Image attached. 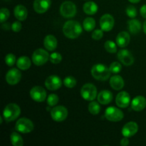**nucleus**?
<instances>
[{"label": "nucleus", "instance_id": "f257e3e1", "mask_svg": "<svg viewBox=\"0 0 146 146\" xmlns=\"http://www.w3.org/2000/svg\"><path fill=\"white\" fill-rule=\"evenodd\" d=\"M83 29L81 24L76 21L70 20L66 21L63 27V32L64 35L68 38L75 39L82 33Z\"/></svg>", "mask_w": 146, "mask_h": 146}, {"label": "nucleus", "instance_id": "f03ea898", "mask_svg": "<svg viewBox=\"0 0 146 146\" xmlns=\"http://www.w3.org/2000/svg\"><path fill=\"white\" fill-rule=\"evenodd\" d=\"M111 71L106 65L98 64L91 68V75L98 81H106L111 76Z\"/></svg>", "mask_w": 146, "mask_h": 146}, {"label": "nucleus", "instance_id": "7ed1b4c3", "mask_svg": "<svg viewBox=\"0 0 146 146\" xmlns=\"http://www.w3.org/2000/svg\"><path fill=\"white\" fill-rule=\"evenodd\" d=\"M21 113L19 106L16 104H9L4 108L3 116L7 122L13 121L17 119Z\"/></svg>", "mask_w": 146, "mask_h": 146}, {"label": "nucleus", "instance_id": "20e7f679", "mask_svg": "<svg viewBox=\"0 0 146 146\" xmlns=\"http://www.w3.org/2000/svg\"><path fill=\"white\" fill-rule=\"evenodd\" d=\"M81 95L86 101H94L97 96L96 87L92 84H86L81 88Z\"/></svg>", "mask_w": 146, "mask_h": 146}, {"label": "nucleus", "instance_id": "39448f33", "mask_svg": "<svg viewBox=\"0 0 146 146\" xmlns=\"http://www.w3.org/2000/svg\"><path fill=\"white\" fill-rule=\"evenodd\" d=\"M60 13L65 18H72L76 14V7L72 1H66L61 5Z\"/></svg>", "mask_w": 146, "mask_h": 146}, {"label": "nucleus", "instance_id": "423d86ee", "mask_svg": "<svg viewBox=\"0 0 146 146\" xmlns=\"http://www.w3.org/2000/svg\"><path fill=\"white\" fill-rule=\"evenodd\" d=\"M34 125L31 120L26 118H21L17 121L15 125V129L22 133H29L34 130Z\"/></svg>", "mask_w": 146, "mask_h": 146}, {"label": "nucleus", "instance_id": "0eeeda50", "mask_svg": "<svg viewBox=\"0 0 146 146\" xmlns=\"http://www.w3.org/2000/svg\"><path fill=\"white\" fill-rule=\"evenodd\" d=\"M49 54L43 48H38L32 55V61L36 66H42L45 64L49 59Z\"/></svg>", "mask_w": 146, "mask_h": 146}, {"label": "nucleus", "instance_id": "6e6552de", "mask_svg": "<svg viewBox=\"0 0 146 146\" xmlns=\"http://www.w3.org/2000/svg\"><path fill=\"white\" fill-rule=\"evenodd\" d=\"M123 113L115 107L111 106L106 108L105 111V117L107 120L113 122H118L123 118Z\"/></svg>", "mask_w": 146, "mask_h": 146}, {"label": "nucleus", "instance_id": "1a4fd4ad", "mask_svg": "<svg viewBox=\"0 0 146 146\" xmlns=\"http://www.w3.org/2000/svg\"><path fill=\"white\" fill-rule=\"evenodd\" d=\"M51 116L54 121L61 122L66 119L68 116V110L62 106L54 107L51 111Z\"/></svg>", "mask_w": 146, "mask_h": 146}, {"label": "nucleus", "instance_id": "9d476101", "mask_svg": "<svg viewBox=\"0 0 146 146\" xmlns=\"http://www.w3.org/2000/svg\"><path fill=\"white\" fill-rule=\"evenodd\" d=\"M30 96L36 102H44L46 98V91L41 86H34L30 91Z\"/></svg>", "mask_w": 146, "mask_h": 146}, {"label": "nucleus", "instance_id": "9b49d317", "mask_svg": "<svg viewBox=\"0 0 146 146\" xmlns=\"http://www.w3.org/2000/svg\"><path fill=\"white\" fill-rule=\"evenodd\" d=\"M45 86L49 91H56L62 86V81L58 76L52 75L46 78L45 81Z\"/></svg>", "mask_w": 146, "mask_h": 146}, {"label": "nucleus", "instance_id": "f8f14e48", "mask_svg": "<svg viewBox=\"0 0 146 146\" xmlns=\"http://www.w3.org/2000/svg\"><path fill=\"white\" fill-rule=\"evenodd\" d=\"M115 21L114 18L109 14H106L100 19V27L104 31H109L113 28Z\"/></svg>", "mask_w": 146, "mask_h": 146}, {"label": "nucleus", "instance_id": "ddd939ff", "mask_svg": "<svg viewBox=\"0 0 146 146\" xmlns=\"http://www.w3.org/2000/svg\"><path fill=\"white\" fill-rule=\"evenodd\" d=\"M21 78V73L17 68H11L6 75V81L9 85H16Z\"/></svg>", "mask_w": 146, "mask_h": 146}, {"label": "nucleus", "instance_id": "4468645a", "mask_svg": "<svg viewBox=\"0 0 146 146\" xmlns=\"http://www.w3.org/2000/svg\"><path fill=\"white\" fill-rule=\"evenodd\" d=\"M115 103L118 107L125 108L129 106L131 104V96L126 91H121L117 95L115 98Z\"/></svg>", "mask_w": 146, "mask_h": 146}, {"label": "nucleus", "instance_id": "2eb2a0df", "mask_svg": "<svg viewBox=\"0 0 146 146\" xmlns=\"http://www.w3.org/2000/svg\"><path fill=\"white\" fill-rule=\"evenodd\" d=\"M118 58L123 65L129 66L134 63V58L132 54L126 49L120 50L118 53Z\"/></svg>", "mask_w": 146, "mask_h": 146}, {"label": "nucleus", "instance_id": "dca6fc26", "mask_svg": "<svg viewBox=\"0 0 146 146\" xmlns=\"http://www.w3.org/2000/svg\"><path fill=\"white\" fill-rule=\"evenodd\" d=\"M51 5V0H34L33 7L36 13L43 14L49 9Z\"/></svg>", "mask_w": 146, "mask_h": 146}, {"label": "nucleus", "instance_id": "f3484780", "mask_svg": "<svg viewBox=\"0 0 146 146\" xmlns=\"http://www.w3.org/2000/svg\"><path fill=\"white\" fill-rule=\"evenodd\" d=\"M138 131V125L135 122L131 121L125 124L122 129V134L124 137L129 138L133 136Z\"/></svg>", "mask_w": 146, "mask_h": 146}, {"label": "nucleus", "instance_id": "a211bd4d", "mask_svg": "<svg viewBox=\"0 0 146 146\" xmlns=\"http://www.w3.org/2000/svg\"><path fill=\"white\" fill-rule=\"evenodd\" d=\"M146 107V98L142 96L134 98L131 102V108L135 111H141Z\"/></svg>", "mask_w": 146, "mask_h": 146}, {"label": "nucleus", "instance_id": "6ab92c4d", "mask_svg": "<svg viewBox=\"0 0 146 146\" xmlns=\"http://www.w3.org/2000/svg\"><path fill=\"white\" fill-rule=\"evenodd\" d=\"M131 41V37L128 33L125 31H121L116 37V44L121 48L127 46Z\"/></svg>", "mask_w": 146, "mask_h": 146}, {"label": "nucleus", "instance_id": "aec40b11", "mask_svg": "<svg viewBox=\"0 0 146 146\" xmlns=\"http://www.w3.org/2000/svg\"><path fill=\"white\" fill-rule=\"evenodd\" d=\"M113 94L108 90H104L101 91L98 95V101L103 105H107L112 101Z\"/></svg>", "mask_w": 146, "mask_h": 146}, {"label": "nucleus", "instance_id": "412c9836", "mask_svg": "<svg viewBox=\"0 0 146 146\" xmlns=\"http://www.w3.org/2000/svg\"><path fill=\"white\" fill-rule=\"evenodd\" d=\"M58 41L56 38L53 35H48L44 38V47L48 51H54L56 48Z\"/></svg>", "mask_w": 146, "mask_h": 146}, {"label": "nucleus", "instance_id": "4be33fe9", "mask_svg": "<svg viewBox=\"0 0 146 146\" xmlns=\"http://www.w3.org/2000/svg\"><path fill=\"white\" fill-rule=\"evenodd\" d=\"M110 85L115 91H120L124 86V81L121 76H113L110 79Z\"/></svg>", "mask_w": 146, "mask_h": 146}, {"label": "nucleus", "instance_id": "5701e85b", "mask_svg": "<svg viewBox=\"0 0 146 146\" xmlns=\"http://www.w3.org/2000/svg\"><path fill=\"white\" fill-rule=\"evenodd\" d=\"M14 14L19 21H24L27 18L28 11L27 8L23 5H17L14 10Z\"/></svg>", "mask_w": 146, "mask_h": 146}, {"label": "nucleus", "instance_id": "b1692460", "mask_svg": "<svg viewBox=\"0 0 146 146\" xmlns=\"http://www.w3.org/2000/svg\"><path fill=\"white\" fill-rule=\"evenodd\" d=\"M128 30L133 34H137L141 31V24L139 20L132 19L128 21Z\"/></svg>", "mask_w": 146, "mask_h": 146}, {"label": "nucleus", "instance_id": "393cba45", "mask_svg": "<svg viewBox=\"0 0 146 146\" xmlns=\"http://www.w3.org/2000/svg\"><path fill=\"white\" fill-rule=\"evenodd\" d=\"M83 9L88 15H94L98 11V5L94 1H88L84 4Z\"/></svg>", "mask_w": 146, "mask_h": 146}, {"label": "nucleus", "instance_id": "a878e982", "mask_svg": "<svg viewBox=\"0 0 146 146\" xmlns=\"http://www.w3.org/2000/svg\"><path fill=\"white\" fill-rule=\"evenodd\" d=\"M31 61L27 56H21L18 58L17 62V67L21 70H27L31 66Z\"/></svg>", "mask_w": 146, "mask_h": 146}, {"label": "nucleus", "instance_id": "bb28decb", "mask_svg": "<svg viewBox=\"0 0 146 146\" xmlns=\"http://www.w3.org/2000/svg\"><path fill=\"white\" fill-rule=\"evenodd\" d=\"M11 143L14 146H22L24 145V140L22 137L17 133L14 132L10 135Z\"/></svg>", "mask_w": 146, "mask_h": 146}, {"label": "nucleus", "instance_id": "cd10ccee", "mask_svg": "<svg viewBox=\"0 0 146 146\" xmlns=\"http://www.w3.org/2000/svg\"><path fill=\"white\" fill-rule=\"evenodd\" d=\"M83 27L84 29L86 31H91L94 30L96 27V21L94 18L91 17H87L84 19L83 23Z\"/></svg>", "mask_w": 146, "mask_h": 146}, {"label": "nucleus", "instance_id": "c85d7f7f", "mask_svg": "<svg viewBox=\"0 0 146 146\" xmlns=\"http://www.w3.org/2000/svg\"><path fill=\"white\" fill-rule=\"evenodd\" d=\"M88 111L93 115H97L101 111V107L98 103L92 101L88 105Z\"/></svg>", "mask_w": 146, "mask_h": 146}, {"label": "nucleus", "instance_id": "c756f323", "mask_svg": "<svg viewBox=\"0 0 146 146\" xmlns=\"http://www.w3.org/2000/svg\"><path fill=\"white\" fill-rule=\"evenodd\" d=\"M104 47L106 51L111 54H114L117 51V46L115 43L112 41H106L104 44Z\"/></svg>", "mask_w": 146, "mask_h": 146}, {"label": "nucleus", "instance_id": "7c9ffc66", "mask_svg": "<svg viewBox=\"0 0 146 146\" xmlns=\"http://www.w3.org/2000/svg\"><path fill=\"white\" fill-rule=\"evenodd\" d=\"M64 84L67 88H72L76 85V80L73 76H67L64 79Z\"/></svg>", "mask_w": 146, "mask_h": 146}, {"label": "nucleus", "instance_id": "2f4dec72", "mask_svg": "<svg viewBox=\"0 0 146 146\" xmlns=\"http://www.w3.org/2000/svg\"><path fill=\"white\" fill-rule=\"evenodd\" d=\"M58 96L56 94H50L47 98V104L49 106H55L58 102Z\"/></svg>", "mask_w": 146, "mask_h": 146}, {"label": "nucleus", "instance_id": "473e14b6", "mask_svg": "<svg viewBox=\"0 0 146 146\" xmlns=\"http://www.w3.org/2000/svg\"><path fill=\"white\" fill-rule=\"evenodd\" d=\"M49 59L50 61H51V63H53V64H58V63L61 62V60H62V56L61 55V54H59V53L58 52H54L50 55Z\"/></svg>", "mask_w": 146, "mask_h": 146}, {"label": "nucleus", "instance_id": "72a5a7b5", "mask_svg": "<svg viewBox=\"0 0 146 146\" xmlns=\"http://www.w3.org/2000/svg\"><path fill=\"white\" fill-rule=\"evenodd\" d=\"M109 69L111 72L113 73V74H118L121 71V69H122V66H121V64L119 62L115 61V62H113L110 65Z\"/></svg>", "mask_w": 146, "mask_h": 146}, {"label": "nucleus", "instance_id": "f704fd0d", "mask_svg": "<svg viewBox=\"0 0 146 146\" xmlns=\"http://www.w3.org/2000/svg\"><path fill=\"white\" fill-rule=\"evenodd\" d=\"M10 12L8 9L2 8L1 9V14H0V22L4 23V21H7L9 17Z\"/></svg>", "mask_w": 146, "mask_h": 146}, {"label": "nucleus", "instance_id": "c9c22d12", "mask_svg": "<svg viewBox=\"0 0 146 146\" xmlns=\"http://www.w3.org/2000/svg\"><path fill=\"white\" fill-rule=\"evenodd\" d=\"M126 14L130 18H135L137 16V10L134 6L133 5H129L126 8Z\"/></svg>", "mask_w": 146, "mask_h": 146}, {"label": "nucleus", "instance_id": "e433bc0d", "mask_svg": "<svg viewBox=\"0 0 146 146\" xmlns=\"http://www.w3.org/2000/svg\"><path fill=\"white\" fill-rule=\"evenodd\" d=\"M16 62V56L13 54H8L5 57V63L9 66H12Z\"/></svg>", "mask_w": 146, "mask_h": 146}, {"label": "nucleus", "instance_id": "4c0bfd02", "mask_svg": "<svg viewBox=\"0 0 146 146\" xmlns=\"http://www.w3.org/2000/svg\"><path fill=\"white\" fill-rule=\"evenodd\" d=\"M102 29H96L92 33V38L94 40H100L103 38V36H104V32H103Z\"/></svg>", "mask_w": 146, "mask_h": 146}, {"label": "nucleus", "instance_id": "58836bf2", "mask_svg": "<svg viewBox=\"0 0 146 146\" xmlns=\"http://www.w3.org/2000/svg\"><path fill=\"white\" fill-rule=\"evenodd\" d=\"M21 28H22V26H21V24L19 21H15L11 25V29H12L14 32H19V31H21Z\"/></svg>", "mask_w": 146, "mask_h": 146}, {"label": "nucleus", "instance_id": "ea45409f", "mask_svg": "<svg viewBox=\"0 0 146 146\" xmlns=\"http://www.w3.org/2000/svg\"><path fill=\"white\" fill-rule=\"evenodd\" d=\"M141 14L143 18L146 19V5H143L141 8Z\"/></svg>", "mask_w": 146, "mask_h": 146}, {"label": "nucleus", "instance_id": "a19ab883", "mask_svg": "<svg viewBox=\"0 0 146 146\" xmlns=\"http://www.w3.org/2000/svg\"><path fill=\"white\" fill-rule=\"evenodd\" d=\"M121 145L122 146H127L129 145V141H128V138L125 137L124 138H123L121 141Z\"/></svg>", "mask_w": 146, "mask_h": 146}, {"label": "nucleus", "instance_id": "79ce46f5", "mask_svg": "<svg viewBox=\"0 0 146 146\" xmlns=\"http://www.w3.org/2000/svg\"><path fill=\"white\" fill-rule=\"evenodd\" d=\"M11 27V26H10V24H9V23H6V24H2V26H1V28L4 29H6V30L9 29Z\"/></svg>", "mask_w": 146, "mask_h": 146}, {"label": "nucleus", "instance_id": "37998d69", "mask_svg": "<svg viewBox=\"0 0 146 146\" xmlns=\"http://www.w3.org/2000/svg\"><path fill=\"white\" fill-rule=\"evenodd\" d=\"M128 1H129L130 2L134 3V4H135V3H138L141 0H128Z\"/></svg>", "mask_w": 146, "mask_h": 146}, {"label": "nucleus", "instance_id": "c03bdc74", "mask_svg": "<svg viewBox=\"0 0 146 146\" xmlns=\"http://www.w3.org/2000/svg\"><path fill=\"white\" fill-rule=\"evenodd\" d=\"M143 31L144 33L146 34V21H145V22L143 24Z\"/></svg>", "mask_w": 146, "mask_h": 146}, {"label": "nucleus", "instance_id": "a18cd8bd", "mask_svg": "<svg viewBox=\"0 0 146 146\" xmlns=\"http://www.w3.org/2000/svg\"><path fill=\"white\" fill-rule=\"evenodd\" d=\"M3 122V120H2V117H0V123H2Z\"/></svg>", "mask_w": 146, "mask_h": 146}]
</instances>
